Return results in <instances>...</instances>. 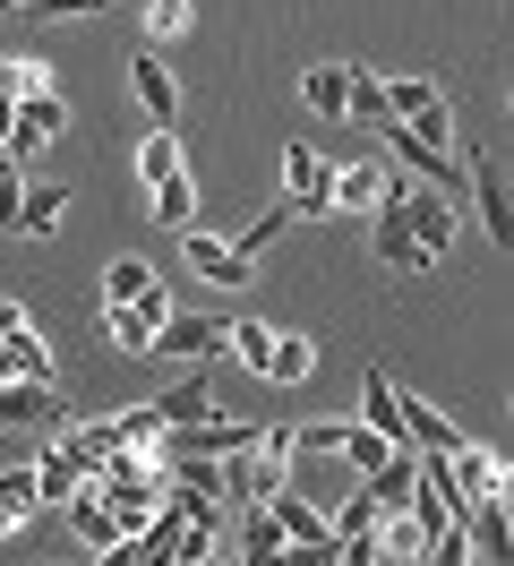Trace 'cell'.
<instances>
[{"instance_id":"6da1fadb","label":"cell","mask_w":514,"mask_h":566,"mask_svg":"<svg viewBox=\"0 0 514 566\" xmlns=\"http://www.w3.org/2000/svg\"><path fill=\"white\" fill-rule=\"evenodd\" d=\"M164 472H171V463H155V455H112V463H95V472H86V490L103 497V515L120 524V541H129L155 506H164Z\"/></svg>"},{"instance_id":"7a4b0ae2","label":"cell","mask_w":514,"mask_h":566,"mask_svg":"<svg viewBox=\"0 0 514 566\" xmlns=\"http://www.w3.org/2000/svg\"><path fill=\"white\" fill-rule=\"evenodd\" d=\"M386 120H403L420 146L454 155V112H445V95L429 86V77H386Z\"/></svg>"},{"instance_id":"3957f363","label":"cell","mask_w":514,"mask_h":566,"mask_svg":"<svg viewBox=\"0 0 514 566\" xmlns=\"http://www.w3.org/2000/svg\"><path fill=\"white\" fill-rule=\"evenodd\" d=\"M386 207L403 214V232L429 249V258H445V249H454V232H463V207H454V198H438V189H395Z\"/></svg>"},{"instance_id":"277c9868","label":"cell","mask_w":514,"mask_h":566,"mask_svg":"<svg viewBox=\"0 0 514 566\" xmlns=\"http://www.w3.org/2000/svg\"><path fill=\"white\" fill-rule=\"evenodd\" d=\"M283 207L292 214H335V172L317 146H283Z\"/></svg>"},{"instance_id":"5b68a950","label":"cell","mask_w":514,"mask_h":566,"mask_svg":"<svg viewBox=\"0 0 514 566\" xmlns=\"http://www.w3.org/2000/svg\"><path fill=\"white\" fill-rule=\"evenodd\" d=\"M283 490H292V497H308L317 515H335V497H352V490H360V472H343L335 455H292V463H283Z\"/></svg>"},{"instance_id":"8992f818","label":"cell","mask_w":514,"mask_h":566,"mask_svg":"<svg viewBox=\"0 0 514 566\" xmlns=\"http://www.w3.org/2000/svg\"><path fill=\"white\" fill-rule=\"evenodd\" d=\"M463 180H472V214H480V232L506 249V232H514V198H506V164L497 155H472L463 164Z\"/></svg>"},{"instance_id":"52a82bcc","label":"cell","mask_w":514,"mask_h":566,"mask_svg":"<svg viewBox=\"0 0 514 566\" xmlns=\"http://www.w3.org/2000/svg\"><path fill=\"white\" fill-rule=\"evenodd\" d=\"M180 258H189V275H198V283H223V292H240V283H258V266H249V258H240L232 241H214V232H198V223L180 232Z\"/></svg>"},{"instance_id":"ba28073f","label":"cell","mask_w":514,"mask_h":566,"mask_svg":"<svg viewBox=\"0 0 514 566\" xmlns=\"http://www.w3.org/2000/svg\"><path fill=\"white\" fill-rule=\"evenodd\" d=\"M206 353H223V318H180V310H171V318L155 326V344H146V360H189V369H198Z\"/></svg>"},{"instance_id":"9c48e42d","label":"cell","mask_w":514,"mask_h":566,"mask_svg":"<svg viewBox=\"0 0 514 566\" xmlns=\"http://www.w3.org/2000/svg\"><path fill=\"white\" fill-rule=\"evenodd\" d=\"M61 129H69V104L52 95V86H34V95H18V138L0 146V155H18V164H27L34 146H43V138H61Z\"/></svg>"},{"instance_id":"30bf717a","label":"cell","mask_w":514,"mask_h":566,"mask_svg":"<svg viewBox=\"0 0 514 566\" xmlns=\"http://www.w3.org/2000/svg\"><path fill=\"white\" fill-rule=\"evenodd\" d=\"M103 318H112V344H120V353H137V360H146V344H155V326L171 318V292L155 283V292H137L129 310H103Z\"/></svg>"},{"instance_id":"8fae6325","label":"cell","mask_w":514,"mask_h":566,"mask_svg":"<svg viewBox=\"0 0 514 566\" xmlns=\"http://www.w3.org/2000/svg\"><path fill=\"white\" fill-rule=\"evenodd\" d=\"M0 421H18V429H27V421H43L52 438H61V429L77 421V412L61 403V387H27V378H9V387H0Z\"/></svg>"},{"instance_id":"7c38bea8","label":"cell","mask_w":514,"mask_h":566,"mask_svg":"<svg viewBox=\"0 0 514 566\" xmlns=\"http://www.w3.org/2000/svg\"><path fill=\"white\" fill-rule=\"evenodd\" d=\"M369 249L395 266V275H429V266H438V258H429V249L403 232V214H395V207H377V214H369Z\"/></svg>"},{"instance_id":"4fadbf2b","label":"cell","mask_w":514,"mask_h":566,"mask_svg":"<svg viewBox=\"0 0 514 566\" xmlns=\"http://www.w3.org/2000/svg\"><path fill=\"white\" fill-rule=\"evenodd\" d=\"M454 524H463V541H472V566H497V558H506V541H514V532H506V497H472Z\"/></svg>"},{"instance_id":"5bb4252c","label":"cell","mask_w":514,"mask_h":566,"mask_svg":"<svg viewBox=\"0 0 514 566\" xmlns=\"http://www.w3.org/2000/svg\"><path fill=\"white\" fill-rule=\"evenodd\" d=\"M395 189H403V180L386 172V164H343V172H335V207L343 214H377Z\"/></svg>"},{"instance_id":"9a60e30c","label":"cell","mask_w":514,"mask_h":566,"mask_svg":"<svg viewBox=\"0 0 514 566\" xmlns=\"http://www.w3.org/2000/svg\"><path fill=\"white\" fill-rule=\"evenodd\" d=\"M27 472H34V497H43V506H69V497L86 490V463L69 455L61 438H52V447H43V455H34V463H27Z\"/></svg>"},{"instance_id":"2e32d148","label":"cell","mask_w":514,"mask_h":566,"mask_svg":"<svg viewBox=\"0 0 514 566\" xmlns=\"http://www.w3.org/2000/svg\"><path fill=\"white\" fill-rule=\"evenodd\" d=\"M258 378H274V387H308V378H317V344L274 326V344H266V360H258Z\"/></svg>"},{"instance_id":"e0dca14e","label":"cell","mask_w":514,"mask_h":566,"mask_svg":"<svg viewBox=\"0 0 514 566\" xmlns=\"http://www.w3.org/2000/svg\"><path fill=\"white\" fill-rule=\"evenodd\" d=\"M155 421H164V429H198V421H214V387H206V369H189L171 395H155Z\"/></svg>"},{"instance_id":"ac0fdd59","label":"cell","mask_w":514,"mask_h":566,"mask_svg":"<svg viewBox=\"0 0 514 566\" xmlns=\"http://www.w3.org/2000/svg\"><path fill=\"white\" fill-rule=\"evenodd\" d=\"M129 77H137V104H146V120H155V129H171V120H180V77H171L155 52H146Z\"/></svg>"},{"instance_id":"d6986e66","label":"cell","mask_w":514,"mask_h":566,"mask_svg":"<svg viewBox=\"0 0 514 566\" xmlns=\"http://www.w3.org/2000/svg\"><path fill=\"white\" fill-rule=\"evenodd\" d=\"M0 353H9V378H27V387H52V344L34 335V318L18 335H0Z\"/></svg>"},{"instance_id":"ffe728a7","label":"cell","mask_w":514,"mask_h":566,"mask_svg":"<svg viewBox=\"0 0 514 566\" xmlns=\"http://www.w3.org/2000/svg\"><path fill=\"white\" fill-rule=\"evenodd\" d=\"M137 292H155V266L146 258H112L103 266V310H129Z\"/></svg>"},{"instance_id":"44dd1931","label":"cell","mask_w":514,"mask_h":566,"mask_svg":"<svg viewBox=\"0 0 514 566\" xmlns=\"http://www.w3.org/2000/svg\"><path fill=\"white\" fill-rule=\"evenodd\" d=\"M146 207H155V223H171V232H189V214H198V189H189V172H171L146 189Z\"/></svg>"},{"instance_id":"7402d4cb","label":"cell","mask_w":514,"mask_h":566,"mask_svg":"<svg viewBox=\"0 0 514 566\" xmlns=\"http://www.w3.org/2000/svg\"><path fill=\"white\" fill-rule=\"evenodd\" d=\"M240 558H249V566H274V558H283V532H274L266 506H240Z\"/></svg>"},{"instance_id":"603a6c76","label":"cell","mask_w":514,"mask_h":566,"mask_svg":"<svg viewBox=\"0 0 514 566\" xmlns=\"http://www.w3.org/2000/svg\"><path fill=\"white\" fill-rule=\"evenodd\" d=\"M61 207H69L61 180H27V198H18V232H52V223H61Z\"/></svg>"},{"instance_id":"cb8c5ba5","label":"cell","mask_w":514,"mask_h":566,"mask_svg":"<svg viewBox=\"0 0 514 566\" xmlns=\"http://www.w3.org/2000/svg\"><path fill=\"white\" fill-rule=\"evenodd\" d=\"M360 429H377V438H395V447H403V429H395V387H386V369H369V378H360Z\"/></svg>"},{"instance_id":"d4e9b609","label":"cell","mask_w":514,"mask_h":566,"mask_svg":"<svg viewBox=\"0 0 514 566\" xmlns=\"http://www.w3.org/2000/svg\"><path fill=\"white\" fill-rule=\"evenodd\" d=\"M266 515H274V532H283V541H317V532H326V515H317L308 497H292V490H274Z\"/></svg>"},{"instance_id":"484cf974","label":"cell","mask_w":514,"mask_h":566,"mask_svg":"<svg viewBox=\"0 0 514 566\" xmlns=\"http://www.w3.org/2000/svg\"><path fill=\"white\" fill-rule=\"evenodd\" d=\"M308 112H326V120H343V95H352V70H335V61H317V70L301 77Z\"/></svg>"},{"instance_id":"4316f807","label":"cell","mask_w":514,"mask_h":566,"mask_svg":"<svg viewBox=\"0 0 514 566\" xmlns=\"http://www.w3.org/2000/svg\"><path fill=\"white\" fill-rule=\"evenodd\" d=\"M27 515H43V497H34V472L18 463V472H0V532H18Z\"/></svg>"},{"instance_id":"83f0119b","label":"cell","mask_w":514,"mask_h":566,"mask_svg":"<svg viewBox=\"0 0 514 566\" xmlns=\"http://www.w3.org/2000/svg\"><path fill=\"white\" fill-rule=\"evenodd\" d=\"M69 524H77V541H86V549H112V541H120V524L103 515V497H95V490L69 497Z\"/></svg>"},{"instance_id":"f1b7e54d","label":"cell","mask_w":514,"mask_h":566,"mask_svg":"<svg viewBox=\"0 0 514 566\" xmlns=\"http://www.w3.org/2000/svg\"><path fill=\"white\" fill-rule=\"evenodd\" d=\"M283 223H292V207H258V214H249V223H240V258H249V266H258V249H274V241H283Z\"/></svg>"},{"instance_id":"f546056e","label":"cell","mask_w":514,"mask_h":566,"mask_svg":"<svg viewBox=\"0 0 514 566\" xmlns=\"http://www.w3.org/2000/svg\"><path fill=\"white\" fill-rule=\"evenodd\" d=\"M171 172H180V138H171V129H155V138H137V180L155 189V180H171Z\"/></svg>"},{"instance_id":"4dcf8cb0","label":"cell","mask_w":514,"mask_h":566,"mask_svg":"<svg viewBox=\"0 0 514 566\" xmlns=\"http://www.w3.org/2000/svg\"><path fill=\"white\" fill-rule=\"evenodd\" d=\"M343 112H352V120H386V77H369V70H352V95H343Z\"/></svg>"},{"instance_id":"1f68e13d","label":"cell","mask_w":514,"mask_h":566,"mask_svg":"<svg viewBox=\"0 0 514 566\" xmlns=\"http://www.w3.org/2000/svg\"><path fill=\"white\" fill-rule=\"evenodd\" d=\"M369 524H377V506H369L360 490L335 497V515H326V532H335V541H369Z\"/></svg>"},{"instance_id":"d6a6232c","label":"cell","mask_w":514,"mask_h":566,"mask_svg":"<svg viewBox=\"0 0 514 566\" xmlns=\"http://www.w3.org/2000/svg\"><path fill=\"white\" fill-rule=\"evenodd\" d=\"M146 35L180 43V35H189V0H146Z\"/></svg>"},{"instance_id":"836d02e7","label":"cell","mask_w":514,"mask_h":566,"mask_svg":"<svg viewBox=\"0 0 514 566\" xmlns=\"http://www.w3.org/2000/svg\"><path fill=\"white\" fill-rule=\"evenodd\" d=\"M223 344H232V353L258 369V360H266V344H274V326H266V318H240V326H223Z\"/></svg>"},{"instance_id":"e575fe53","label":"cell","mask_w":514,"mask_h":566,"mask_svg":"<svg viewBox=\"0 0 514 566\" xmlns=\"http://www.w3.org/2000/svg\"><path fill=\"white\" fill-rule=\"evenodd\" d=\"M18 198H27V164L0 155V232H18Z\"/></svg>"},{"instance_id":"d590c367","label":"cell","mask_w":514,"mask_h":566,"mask_svg":"<svg viewBox=\"0 0 514 566\" xmlns=\"http://www.w3.org/2000/svg\"><path fill=\"white\" fill-rule=\"evenodd\" d=\"M34 86H52V70L43 61H0V95L18 104V95H34Z\"/></svg>"},{"instance_id":"8d00e7d4","label":"cell","mask_w":514,"mask_h":566,"mask_svg":"<svg viewBox=\"0 0 514 566\" xmlns=\"http://www.w3.org/2000/svg\"><path fill=\"white\" fill-rule=\"evenodd\" d=\"M43 18H95V9H112V0H34Z\"/></svg>"},{"instance_id":"74e56055","label":"cell","mask_w":514,"mask_h":566,"mask_svg":"<svg viewBox=\"0 0 514 566\" xmlns=\"http://www.w3.org/2000/svg\"><path fill=\"white\" fill-rule=\"evenodd\" d=\"M27 326V301H0V335H18Z\"/></svg>"},{"instance_id":"f35d334b","label":"cell","mask_w":514,"mask_h":566,"mask_svg":"<svg viewBox=\"0 0 514 566\" xmlns=\"http://www.w3.org/2000/svg\"><path fill=\"white\" fill-rule=\"evenodd\" d=\"M18 138V104H9V95H0V146Z\"/></svg>"},{"instance_id":"ab89813d","label":"cell","mask_w":514,"mask_h":566,"mask_svg":"<svg viewBox=\"0 0 514 566\" xmlns=\"http://www.w3.org/2000/svg\"><path fill=\"white\" fill-rule=\"evenodd\" d=\"M180 566H223V558H180Z\"/></svg>"},{"instance_id":"60d3db41","label":"cell","mask_w":514,"mask_h":566,"mask_svg":"<svg viewBox=\"0 0 514 566\" xmlns=\"http://www.w3.org/2000/svg\"><path fill=\"white\" fill-rule=\"evenodd\" d=\"M0 387H9V353H0Z\"/></svg>"}]
</instances>
